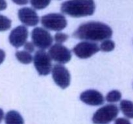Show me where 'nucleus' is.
Instances as JSON below:
<instances>
[{
  "instance_id": "1",
  "label": "nucleus",
  "mask_w": 133,
  "mask_h": 124,
  "mask_svg": "<svg viewBox=\"0 0 133 124\" xmlns=\"http://www.w3.org/2000/svg\"><path fill=\"white\" fill-rule=\"evenodd\" d=\"M112 30L108 25L99 22H88L81 25L73 34V37L79 40L99 42L109 39Z\"/></svg>"
},
{
  "instance_id": "2",
  "label": "nucleus",
  "mask_w": 133,
  "mask_h": 124,
  "mask_svg": "<svg viewBox=\"0 0 133 124\" xmlns=\"http://www.w3.org/2000/svg\"><path fill=\"white\" fill-rule=\"evenodd\" d=\"M61 10L71 17L81 18L92 15L96 5L94 0H68L62 3Z\"/></svg>"
},
{
  "instance_id": "3",
  "label": "nucleus",
  "mask_w": 133,
  "mask_h": 124,
  "mask_svg": "<svg viewBox=\"0 0 133 124\" xmlns=\"http://www.w3.org/2000/svg\"><path fill=\"white\" fill-rule=\"evenodd\" d=\"M119 109L114 104H109L99 108L94 114L92 122L94 124H108L116 119Z\"/></svg>"
},
{
  "instance_id": "4",
  "label": "nucleus",
  "mask_w": 133,
  "mask_h": 124,
  "mask_svg": "<svg viewBox=\"0 0 133 124\" xmlns=\"http://www.w3.org/2000/svg\"><path fill=\"white\" fill-rule=\"evenodd\" d=\"M41 23L47 29L58 32L66 28L68 22L63 14L50 13L42 17Z\"/></svg>"
},
{
  "instance_id": "5",
  "label": "nucleus",
  "mask_w": 133,
  "mask_h": 124,
  "mask_svg": "<svg viewBox=\"0 0 133 124\" xmlns=\"http://www.w3.org/2000/svg\"><path fill=\"white\" fill-rule=\"evenodd\" d=\"M33 63L36 71L40 75H49L52 70L51 58L48 53L44 50L39 49L33 57Z\"/></svg>"
},
{
  "instance_id": "6",
  "label": "nucleus",
  "mask_w": 133,
  "mask_h": 124,
  "mask_svg": "<svg viewBox=\"0 0 133 124\" xmlns=\"http://www.w3.org/2000/svg\"><path fill=\"white\" fill-rule=\"evenodd\" d=\"M32 42L35 47L44 50L48 49L52 45L53 38L51 35L42 27H35L31 32Z\"/></svg>"
},
{
  "instance_id": "7",
  "label": "nucleus",
  "mask_w": 133,
  "mask_h": 124,
  "mask_svg": "<svg viewBox=\"0 0 133 124\" xmlns=\"http://www.w3.org/2000/svg\"><path fill=\"white\" fill-rule=\"evenodd\" d=\"M52 77L55 83L62 89L68 88L70 84L71 76L70 71L61 64H57L52 68Z\"/></svg>"
},
{
  "instance_id": "8",
  "label": "nucleus",
  "mask_w": 133,
  "mask_h": 124,
  "mask_svg": "<svg viewBox=\"0 0 133 124\" xmlns=\"http://www.w3.org/2000/svg\"><path fill=\"white\" fill-rule=\"evenodd\" d=\"M51 59L61 64H66L71 59V53L68 48L62 44H55L51 45L48 51Z\"/></svg>"
},
{
  "instance_id": "9",
  "label": "nucleus",
  "mask_w": 133,
  "mask_h": 124,
  "mask_svg": "<svg viewBox=\"0 0 133 124\" xmlns=\"http://www.w3.org/2000/svg\"><path fill=\"white\" fill-rule=\"evenodd\" d=\"M99 50V46L96 43L90 41H83L74 47L73 52L79 58L86 59L98 53Z\"/></svg>"
},
{
  "instance_id": "10",
  "label": "nucleus",
  "mask_w": 133,
  "mask_h": 124,
  "mask_svg": "<svg viewBox=\"0 0 133 124\" xmlns=\"http://www.w3.org/2000/svg\"><path fill=\"white\" fill-rule=\"evenodd\" d=\"M29 36L28 29L25 25H19L12 30L9 35V42L16 48L23 46Z\"/></svg>"
},
{
  "instance_id": "11",
  "label": "nucleus",
  "mask_w": 133,
  "mask_h": 124,
  "mask_svg": "<svg viewBox=\"0 0 133 124\" xmlns=\"http://www.w3.org/2000/svg\"><path fill=\"white\" fill-rule=\"evenodd\" d=\"M18 18L24 25L35 27L39 23L40 18L35 9L30 7H23L18 10Z\"/></svg>"
},
{
  "instance_id": "12",
  "label": "nucleus",
  "mask_w": 133,
  "mask_h": 124,
  "mask_svg": "<svg viewBox=\"0 0 133 124\" xmlns=\"http://www.w3.org/2000/svg\"><path fill=\"white\" fill-rule=\"evenodd\" d=\"M81 101L90 106H99L105 102V98L101 92L96 90H87L80 96Z\"/></svg>"
},
{
  "instance_id": "13",
  "label": "nucleus",
  "mask_w": 133,
  "mask_h": 124,
  "mask_svg": "<svg viewBox=\"0 0 133 124\" xmlns=\"http://www.w3.org/2000/svg\"><path fill=\"white\" fill-rule=\"evenodd\" d=\"M5 124H24L23 117L16 110H10L5 116Z\"/></svg>"
},
{
  "instance_id": "14",
  "label": "nucleus",
  "mask_w": 133,
  "mask_h": 124,
  "mask_svg": "<svg viewBox=\"0 0 133 124\" xmlns=\"http://www.w3.org/2000/svg\"><path fill=\"white\" fill-rule=\"evenodd\" d=\"M120 109L125 116L133 119V102L129 100H122L120 103Z\"/></svg>"
},
{
  "instance_id": "15",
  "label": "nucleus",
  "mask_w": 133,
  "mask_h": 124,
  "mask_svg": "<svg viewBox=\"0 0 133 124\" xmlns=\"http://www.w3.org/2000/svg\"><path fill=\"white\" fill-rule=\"evenodd\" d=\"M17 60L23 64H29L33 61V57L30 53L25 51H18L15 54Z\"/></svg>"
},
{
  "instance_id": "16",
  "label": "nucleus",
  "mask_w": 133,
  "mask_h": 124,
  "mask_svg": "<svg viewBox=\"0 0 133 124\" xmlns=\"http://www.w3.org/2000/svg\"><path fill=\"white\" fill-rule=\"evenodd\" d=\"M106 101L109 103H116L122 99V93L119 91L114 90L109 92L106 96Z\"/></svg>"
},
{
  "instance_id": "17",
  "label": "nucleus",
  "mask_w": 133,
  "mask_h": 124,
  "mask_svg": "<svg viewBox=\"0 0 133 124\" xmlns=\"http://www.w3.org/2000/svg\"><path fill=\"white\" fill-rule=\"evenodd\" d=\"M51 0H30L32 7L37 10L45 9L49 5Z\"/></svg>"
},
{
  "instance_id": "18",
  "label": "nucleus",
  "mask_w": 133,
  "mask_h": 124,
  "mask_svg": "<svg viewBox=\"0 0 133 124\" xmlns=\"http://www.w3.org/2000/svg\"><path fill=\"white\" fill-rule=\"evenodd\" d=\"M115 48V43L111 40L107 39L103 41L99 46L100 50L103 52H110Z\"/></svg>"
},
{
  "instance_id": "19",
  "label": "nucleus",
  "mask_w": 133,
  "mask_h": 124,
  "mask_svg": "<svg viewBox=\"0 0 133 124\" xmlns=\"http://www.w3.org/2000/svg\"><path fill=\"white\" fill-rule=\"evenodd\" d=\"M11 20L7 17L0 14V32L9 30L11 27Z\"/></svg>"
},
{
  "instance_id": "20",
  "label": "nucleus",
  "mask_w": 133,
  "mask_h": 124,
  "mask_svg": "<svg viewBox=\"0 0 133 124\" xmlns=\"http://www.w3.org/2000/svg\"><path fill=\"white\" fill-rule=\"evenodd\" d=\"M68 39V35L63 32H58L54 36V40L57 44H62Z\"/></svg>"
},
{
  "instance_id": "21",
  "label": "nucleus",
  "mask_w": 133,
  "mask_h": 124,
  "mask_svg": "<svg viewBox=\"0 0 133 124\" xmlns=\"http://www.w3.org/2000/svg\"><path fill=\"white\" fill-rule=\"evenodd\" d=\"M23 48H24L25 51L32 53L35 51V45L32 43V42H26L24 45H23Z\"/></svg>"
},
{
  "instance_id": "22",
  "label": "nucleus",
  "mask_w": 133,
  "mask_h": 124,
  "mask_svg": "<svg viewBox=\"0 0 133 124\" xmlns=\"http://www.w3.org/2000/svg\"><path fill=\"white\" fill-rule=\"evenodd\" d=\"M115 124H131L129 120L125 118H117L115 120Z\"/></svg>"
},
{
  "instance_id": "23",
  "label": "nucleus",
  "mask_w": 133,
  "mask_h": 124,
  "mask_svg": "<svg viewBox=\"0 0 133 124\" xmlns=\"http://www.w3.org/2000/svg\"><path fill=\"white\" fill-rule=\"evenodd\" d=\"M14 3L19 5H27L29 3V0H12Z\"/></svg>"
},
{
  "instance_id": "24",
  "label": "nucleus",
  "mask_w": 133,
  "mask_h": 124,
  "mask_svg": "<svg viewBox=\"0 0 133 124\" xmlns=\"http://www.w3.org/2000/svg\"><path fill=\"white\" fill-rule=\"evenodd\" d=\"M7 6V3H6L5 0H0V11L5 10Z\"/></svg>"
},
{
  "instance_id": "25",
  "label": "nucleus",
  "mask_w": 133,
  "mask_h": 124,
  "mask_svg": "<svg viewBox=\"0 0 133 124\" xmlns=\"http://www.w3.org/2000/svg\"><path fill=\"white\" fill-rule=\"evenodd\" d=\"M5 58V53L3 49H0V64L3 62Z\"/></svg>"
},
{
  "instance_id": "26",
  "label": "nucleus",
  "mask_w": 133,
  "mask_h": 124,
  "mask_svg": "<svg viewBox=\"0 0 133 124\" xmlns=\"http://www.w3.org/2000/svg\"><path fill=\"white\" fill-rule=\"evenodd\" d=\"M4 117H5V114H4L3 110L2 109L0 108V123H1V122L3 121Z\"/></svg>"
}]
</instances>
